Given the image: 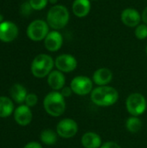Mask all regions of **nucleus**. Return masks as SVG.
Wrapping results in <instances>:
<instances>
[{"mask_svg": "<svg viewBox=\"0 0 147 148\" xmlns=\"http://www.w3.org/2000/svg\"><path fill=\"white\" fill-rule=\"evenodd\" d=\"M43 107L49 115L53 117H59L65 112V99L60 92H50L43 100Z\"/></svg>", "mask_w": 147, "mask_h": 148, "instance_id": "nucleus-3", "label": "nucleus"}, {"mask_svg": "<svg viewBox=\"0 0 147 148\" xmlns=\"http://www.w3.org/2000/svg\"><path fill=\"white\" fill-rule=\"evenodd\" d=\"M146 56H147V45H146Z\"/></svg>", "mask_w": 147, "mask_h": 148, "instance_id": "nucleus-32", "label": "nucleus"}, {"mask_svg": "<svg viewBox=\"0 0 147 148\" xmlns=\"http://www.w3.org/2000/svg\"><path fill=\"white\" fill-rule=\"evenodd\" d=\"M18 35L17 26L9 21H3L0 23V41L10 42L14 41Z\"/></svg>", "mask_w": 147, "mask_h": 148, "instance_id": "nucleus-10", "label": "nucleus"}, {"mask_svg": "<svg viewBox=\"0 0 147 148\" xmlns=\"http://www.w3.org/2000/svg\"><path fill=\"white\" fill-rule=\"evenodd\" d=\"M3 16H2V15L0 14V23H1L2 22H3Z\"/></svg>", "mask_w": 147, "mask_h": 148, "instance_id": "nucleus-30", "label": "nucleus"}, {"mask_svg": "<svg viewBox=\"0 0 147 148\" xmlns=\"http://www.w3.org/2000/svg\"><path fill=\"white\" fill-rule=\"evenodd\" d=\"M119 100L118 91L110 86H99L92 90L91 101L99 107H110Z\"/></svg>", "mask_w": 147, "mask_h": 148, "instance_id": "nucleus-1", "label": "nucleus"}, {"mask_svg": "<svg viewBox=\"0 0 147 148\" xmlns=\"http://www.w3.org/2000/svg\"><path fill=\"white\" fill-rule=\"evenodd\" d=\"M126 129L133 134L138 133L142 127V121L137 116H132L128 118L126 121Z\"/></svg>", "mask_w": 147, "mask_h": 148, "instance_id": "nucleus-21", "label": "nucleus"}, {"mask_svg": "<svg viewBox=\"0 0 147 148\" xmlns=\"http://www.w3.org/2000/svg\"><path fill=\"white\" fill-rule=\"evenodd\" d=\"M37 101H38V98H37L36 95H35V94H29L26 96L25 103H26V105L28 107L31 108V107H34L37 103Z\"/></svg>", "mask_w": 147, "mask_h": 148, "instance_id": "nucleus-24", "label": "nucleus"}, {"mask_svg": "<svg viewBox=\"0 0 147 148\" xmlns=\"http://www.w3.org/2000/svg\"><path fill=\"white\" fill-rule=\"evenodd\" d=\"M100 148H121L119 144H117L114 141H107L104 144L101 145Z\"/></svg>", "mask_w": 147, "mask_h": 148, "instance_id": "nucleus-26", "label": "nucleus"}, {"mask_svg": "<svg viewBox=\"0 0 147 148\" xmlns=\"http://www.w3.org/2000/svg\"><path fill=\"white\" fill-rule=\"evenodd\" d=\"M29 3L33 10H41L47 6L49 0H29Z\"/></svg>", "mask_w": 147, "mask_h": 148, "instance_id": "nucleus-23", "label": "nucleus"}, {"mask_svg": "<svg viewBox=\"0 0 147 148\" xmlns=\"http://www.w3.org/2000/svg\"><path fill=\"white\" fill-rule=\"evenodd\" d=\"M10 94L11 98L17 103H22L23 101H25L26 96H27V90L26 88L18 83L14 84L10 90Z\"/></svg>", "mask_w": 147, "mask_h": 148, "instance_id": "nucleus-18", "label": "nucleus"}, {"mask_svg": "<svg viewBox=\"0 0 147 148\" xmlns=\"http://www.w3.org/2000/svg\"><path fill=\"white\" fill-rule=\"evenodd\" d=\"M77 60L69 54H62L55 60V66L57 70L62 73H69L77 68Z\"/></svg>", "mask_w": 147, "mask_h": 148, "instance_id": "nucleus-9", "label": "nucleus"}, {"mask_svg": "<svg viewBox=\"0 0 147 148\" xmlns=\"http://www.w3.org/2000/svg\"><path fill=\"white\" fill-rule=\"evenodd\" d=\"M72 93H73V91H72V89H71L70 87H64V88L62 89V91H61V94L62 95V96H63L64 98L69 97V96L72 95Z\"/></svg>", "mask_w": 147, "mask_h": 148, "instance_id": "nucleus-27", "label": "nucleus"}, {"mask_svg": "<svg viewBox=\"0 0 147 148\" xmlns=\"http://www.w3.org/2000/svg\"><path fill=\"white\" fill-rule=\"evenodd\" d=\"M63 44L62 35L58 30H52L49 32L44 39V46L50 52L58 51Z\"/></svg>", "mask_w": 147, "mask_h": 148, "instance_id": "nucleus-12", "label": "nucleus"}, {"mask_svg": "<svg viewBox=\"0 0 147 148\" xmlns=\"http://www.w3.org/2000/svg\"><path fill=\"white\" fill-rule=\"evenodd\" d=\"M141 19L144 22V23L147 25V6L144 9L143 12L141 13Z\"/></svg>", "mask_w": 147, "mask_h": 148, "instance_id": "nucleus-29", "label": "nucleus"}, {"mask_svg": "<svg viewBox=\"0 0 147 148\" xmlns=\"http://www.w3.org/2000/svg\"><path fill=\"white\" fill-rule=\"evenodd\" d=\"M23 148H42L41 144H39L38 142H36V141H32V142H29L28 143L25 147Z\"/></svg>", "mask_w": 147, "mask_h": 148, "instance_id": "nucleus-28", "label": "nucleus"}, {"mask_svg": "<svg viewBox=\"0 0 147 148\" xmlns=\"http://www.w3.org/2000/svg\"><path fill=\"white\" fill-rule=\"evenodd\" d=\"M69 21V11L62 4L52 6L47 14V23L54 30H59L66 27Z\"/></svg>", "mask_w": 147, "mask_h": 148, "instance_id": "nucleus-2", "label": "nucleus"}, {"mask_svg": "<svg viewBox=\"0 0 147 148\" xmlns=\"http://www.w3.org/2000/svg\"><path fill=\"white\" fill-rule=\"evenodd\" d=\"M91 10L90 0H75L72 4V11L77 17L87 16Z\"/></svg>", "mask_w": 147, "mask_h": 148, "instance_id": "nucleus-16", "label": "nucleus"}, {"mask_svg": "<svg viewBox=\"0 0 147 148\" xmlns=\"http://www.w3.org/2000/svg\"><path fill=\"white\" fill-rule=\"evenodd\" d=\"M113 80V72L107 68H101L94 71L93 81L98 86H107Z\"/></svg>", "mask_w": 147, "mask_h": 148, "instance_id": "nucleus-14", "label": "nucleus"}, {"mask_svg": "<svg viewBox=\"0 0 147 148\" xmlns=\"http://www.w3.org/2000/svg\"><path fill=\"white\" fill-rule=\"evenodd\" d=\"M41 141L48 146H51L56 143L57 141V133L54 132L51 129H45L40 134Z\"/></svg>", "mask_w": 147, "mask_h": 148, "instance_id": "nucleus-20", "label": "nucleus"}, {"mask_svg": "<svg viewBox=\"0 0 147 148\" xmlns=\"http://www.w3.org/2000/svg\"><path fill=\"white\" fill-rule=\"evenodd\" d=\"M120 19L126 26L130 28H136L140 24V21H142L139 12L133 8H126L123 10L120 15Z\"/></svg>", "mask_w": 147, "mask_h": 148, "instance_id": "nucleus-11", "label": "nucleus"}, {"mask_svg": "<svg viewBox=\"0 0 147 148\" xmlns=\"http://www.w3.org/2000/svg\"><path fill=\"white\" fill-rule=\"evenodd\" d=\"M78 132V125L73 119L66 118L60 121L56 126L57 134L64 139L74 137Z\"/></svg>", "mask_w": 147, "mask_h": 148, "instance_id": "nucleus-8", "label": "nucleus"}, {"mask_svg": "<svg viewBox=\"0 0 147 148\" xmlns=\"http://www.w3.org/2000/svg\"><path fill=\"white\" fill-rule=\"evenodd\" d=\"M70 88L75 95H87L93 90V82L88 76L78 75L71 81Z\"/></svg>", "mask_w": 147, "mask_h": 148, "instance_id": "nucleus-7", "label": "nucleus"}, {"mask_svg": "<svg viewBox=\"0 0 147 148\" xmlns=\"http://www.w3.org/2000/svg\"><path fill=\"white\" fill-rule=\"evenodd\" d=\"M81 145L84 148H100L101 147V138L94 132H87L81 136Z\"/></svg>", "mask_w": 147, "mask_h": 148, "instance_id": "nucleus-17", "label": "nucleus"}, {"mask_svg": "<svg viewBox=\"0 0 147 148\" xmlns=\"http://www.w3.org/2000/svg\"><path fill=\"white\" fill-rule=\"evenodd\" d=\"M126 108L132 116H139L145 113L147 108L146 97L139 93L131 94L126 101Z\"/></svg>", "mask_w": 147, "mask_h": 148, "instance_id": "nucleus-5", "label": "nucleus"}, {"mask_svg": "<svg viewBox=\"0 0 147 148\" xmlns=\"http://www.w3.org/2000/svg\"><path fill=\"white\" fill-rule=\"evenodd\" d=\"M49 2H50L51 3H55L57 0H49Z\"/></svg>", "mask_w": 147, "mask_h": 148, "instance_id": "nucleus-31", "label": "nucleus"}, {"mask_svg": "<svg viewBox=\"0 0 147 148\" xmlns=\"http://www.w3.org/2000/svg\"><path fill=\"white\" fill-rule=\"evenodd\" d=\"M13 103L11 100L5 96H0V117L5 118L13 112Z\"/></svg>", "mask_w": 147, "mask_h": 148, "instance_id": "nucleus-19", "label": "nucleus"}, {"mask_svg": "<svg viewBox=\"0 0 147 148\" xmlns=\"http://www.w3.org/2000/svg\"><path fill=\"white\" fill-rule=\"evenodd\" d=\"M135 36L139 40H144L147 38V25L145 23L139 24L135 28Z\"/></svg>", "mask_w": 147, "mask_h": 148, "instance_id": "nucleus-22", "label": "nucleus"}, {"mask_svg": "<svg viewBox=\"0 0 147 148\" xmlns=\"http://www.w3.org/2000/svg\"><path fill=\"white\" fill-rule=\"evenodd\" d=\"M49 26L47 22L41 19H36L29 24L27 28V36L30 40L39 42L45 39L49 32Z\"/></svg>", "mask_w": 147, "mask_h": 148, "instance_id": "nucleus-6", "label": "nucleus"}, {"mask_svg": "<svg viewBox=\"0 0 147 148\" xmlns=\"http://www.w3.org/2000/svg\"><path fill=\"white\" fill-rule=\"evenodd\" d=\"M14 118L20 126H27L32 121V112L27 105L19 106L14 113Z\"/></svg>", "mask_w": 147, "mask_h": 148, "instance_id": "nucleus-13", "label": "nucleus"}, {"mask_svg": "<svg viewBox=\"0 0 147 148\" xmlns=\"http://www.w3.org/2000/svg\"><path fill=\"white\" fill-rule=\"evenodd\" d=\"M32 7L30 6L29 3V2H26V3H23L22 5H21V8H20V11H21V14L23 16H29L30 13H31V10H32Z\"/></svg>", "mask_w": 147, "mask_h": 148, "instance_id": "nucleus-25", "label": "nucleus"}, {"mask_svg": "<svg viewBox=\"0 0 147 148\" xmlns=\"http://www.w3.org/2000/svg\"><path fill=\"white\" fill-rule=\"evenodd\" d=\"M55 66L53 58L46 54H40L36 56L31 63V72L35 77L43 78L48 76Z\"/></svg>", "mask_w": 147, "mask_h": 148, "instance_id": "nucleus-4", "label": "nucleus"}, {"mask_svg": "<svg viewBox=\"0 0 147 148\" xmlns=\"http://www.w3.org/2000/svg\"><path fill=\"white\" fill-rule=\"evenodd\" d=\"M47 81H48V84L52 89L58 91V90H62L64 88L66 78L62 72L59 70H53L48 75Z\"/></svg>", "mask_w": 147, "mask_h": 148, "instance_id": "nucleus-15", "label": "nucleus"}]
</instances>
